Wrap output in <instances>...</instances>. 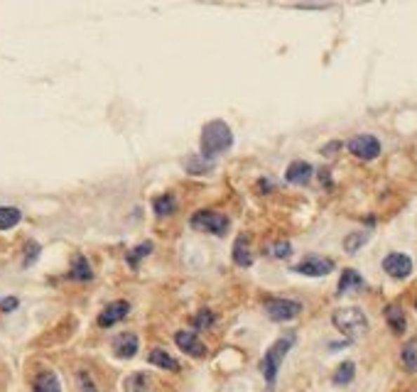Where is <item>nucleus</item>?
Wrapping results in <instances>:
<instances>
[{
    "label": "nucleus",
    "mask_w": 417,
    "mask_h": 392,
    "mask_svg": "<svg viewBox=\"0 0 417 392\" xmlns=\"http://www.w3.org/2000/svg\"><path fill=\"white\" fill-rule=\"evenodd\" d=\"M233 133L223 121H208L201 130V157L211 160V157L221 155V152L231 150Z\"/></svg>",
    "instance_id": "obj_1"
},
{
    "label": "nucleus",
    "mask_w": 417,
    "mask_h": 392,
    "mask_svg": "<svg viewBox=\"0 0 417 392\" xmlns=\"http://www.w3.org/2000/svg\"><path fill=\"white\" fill-rule=\"evenodd\" d=\"M334 326L351 341H359L369 334V316L359 309V306H344V309H336L331 316Z\"/></svg>",
    "instance_id": "obj_2"
},
{
    "label": "nucleus",
    "mask_w": 417,
    "mask_h": 392,
    "mask_svg": "<svg viewBox=\"0 0 417 392\" xmlns=\"http://www.w3.org/2000/svg\"><path fill=\"white\" fill-rule=\"evenodd\" d=\"M292 344H295V336H282V339H277L275 344L267 349L265 358H263L260 368H263V375H265V383L267 388H272L277 380V370H280L282 360H285V356L290 353Z\"/></svg>",
    "instance_id": "obj_3"
},
{
    "label": "nucleus",
    "mask_w": 417,
    "mask_h": 392,
    "mask_svg": "<svg viewBox=\"0 0 417 392\" xmlns=\"http://www.w3.org/2000/svg\"><path fill=\"white\" fill-rule=\"evenodd\" d=\"M190 223H192V228L211 233V236H226L228 226H231L228 216H223V213H218V211H197L194 216L190 218Z\"/></svg>",
    "instance_id": "obj_4"
},
{
    "label": "nucleus",
    "mask_w": 417,
    "mask_h": 392,
    "mask_svg": "<svg viewBox=\"0 0 417 392\" xmlns=\"http://www.w3.org/2000/svg\"><path fill=\"white\" fill-rule=\"evenodd\" d=\"M349 150L354 157H359V160H376V157L380 155V142L376 135H356L349 140Z\"/></svg>",
    "instance_id": "obj_5"
},
{
    "label": "nucleus",
    "mask_w": 417,
    "mask_h": 392,
    "mask_svg": "<svg viewBox=\"0 0 417 392\" xmlns=\"http://www.w3.org/2000/svg\"><path fill=\"white\" fill-rule=\"evenodd\" d=\"M265 311L272 321H292L302 314V304L295 299H270L265 302Z\"/></svg>",
    "instance_id": "obj_6"
},
{
    "label": "nucleus",
    "mask_w": 417,
    "mask_h": 392,
    "mask_svg": "<svg viewBox=\"0 0 417 392\" xmlns=\"http://www.w3.org/2000/svg\"><path fill=\"white\" fill-rule=\"evenodd\" d=\"M292 270L300 272V275H305V277H326L331 270H334V260H329V257H319V255H310V257H305L300 265L292 267Z\"/></svg>",
    "instance_id": "obj_7"
},
{
    "label": "nucleus",
    "mask_w": 417,
    "mask_h": 392,
    "mask_svg": "<svg viewBox=\"0 0 417 392\" xmlns=\"http://www.w3.org/2000/svg\"><path fill=\"white\" fill-rule=\"evenodd\" d=\"M383 270L395 280H405L413 272V260L405 252H390V255L383 257Z\"/></svg>",
    "instance_id": "obj_8"
},
{
    "label": "nucleus",
    "mask_w": 417,
    "mask_h": 392,
    "mask_svg": "<svg viewBox=\"0 0 417 392\" xmlns=\"http://www.w3.org/2000/svg\"><path fill=\"white\" fill-rule=\"evenodd\" d=\"M175 344L180 346V351H185L192 358H204L206 356V346L194 331H177L175 334Z\"/></svg>",
    "instance_id": "obj_9"
},
{
    "label": "nucleus",
    "mask_w": 417,
    "mask_h": 392,
    "mask_svg": "<svg viewBox=\"0 0 417 392\" xmlns=\"http://www.w3.org/2000/svg\"><path fill=\"white\" fill-rule=\"evenodd\" d=\"M128 311H131V304L128 302H113V304H108L106 309L98 314V326L101 329H108V326H116L118 321H123L128 316Z\"/></svg>",
    "instance_id": "obj_10"
},
{
    "label": "nucleus",
    "mask_w": 417,
    "mask_h": 392,
    "mask_svg": "<svg viewBox=\"0 0 417 392\" xmlns=\"http://www.w3.org/2000/svg\"><path fill=\"white\" fill-rule=\"evenodd\" d=\"M138 346H140L138 336L131 334V331H126V334H118L116 339H113V353H116L118 358L128 360L138 353Z\"/></svg>",
    "instance_id": "obj_11"
},
{
    "label": "nucleus",
    "mask_w": 417,
    "mask_h": 392,
    "mask_svg": "<svg viewBox=\"0 0 417 392\" xmlns=\"http://www.w3.org/2000/svg\"><path fill=\"white\" fill-rule=\"evenodd\" d=\"M312 175H315V170H312V165H310V162L295 160L290 167H287V172H285V180L290 182V184L302 187V184H307V182L312 180Z\"/></svg>",
    "instance_id": "obj_12"
},
{
    "label": "nucleus",
    "mask_w": 417,
    "mask_h": 392,
    "mask_svg": "<svg viewBox=\"0 0 417 392\" xmlns=\"http://www.w3.org/2000/svg\"><path fill=\"white\" fill-rule=\"evenodd\" d=\"M233 262L238 267H251L253 265V252L248 248V236H238L233 243Z\"/></svg>",
    "instance_id": "obj_13"
},
{
    "label": "nucleus",
    "mask_w": 417,
    "mask_h": 392,
    "mask_svg": "<svg viewBox=\"0 0 417 392\" xmlns=\"http://www.w3.org/2000/svg\"><path fill=\"white\" fill-rule=\"evenodd\" d=\"M32 390L34 392H62V385H59V378L54 370H42V373L34 378Z\"/></svg>",
    "instance_id": "obj_14"
},
{
    "label": "nucleus",
    "mask_w": 417,
    "mask_h": 392,
    "mask_svg": "<svg viewBox=\"0 0 417 392\" xmlns=\"http://www.w3.org/2000/svg\"><path fill=\"white\" fill-rule=\"evenodd\" d=\"M147 360H150L155 368H162V370H170V373H177L180 370V363H177L175 358H172L167 351H162V349H155L150 356H147Z\"/></svg>",
    "instance_id": "obj_15"
},
{
    "label": "nucleus",
    "mask_w": 417,
    "mask_h": 392,
    "mask_svg": "<svg viewBox=\"0 0 417 392\" xmlns=\"http://www.w3.org/2000/svg\"><path fill=\"white\" fill-rule=\"evenodd\" d=\"M364 277L359 275L356 270H344L341 272V280H339V295H346V292H356V290H364Z\"/></svg>",
    "instance_id": "obj_16"
},
{
    "label": "nucleus",
    "mask_w": 417,
    "mask_h": 392,
    "mask_svg": "<svg viewBox=\"0 0 417 392\" xmlns=\"http://www.w3.org/2000/svg\"><path fill=\"white\" fill-rule=\"evenodd\" d=\"M123 388H126V392H152V390H155V388H152V380H150V375H147V373L128 375Z\"/></svg>",
    "instance_id": "obj_17"
},
{
    "label": "nucleus",
    "mask_w": 417,
    "mask_h": 392,
    "mask_svg": "<svg viewBox=\"0 0 417 392\" xmlns=\"http://www.w3.org/2000/svg\"><path fill=\"white\" fill-rule=\"evenodd\" d=\"M69 277H72V280H79V282L93 280V270H91V265H88L86 257H84V255L74 257V265H72V272H69Z\"/></svg>",
    "instance_id": "obj_18"
},
{
    "label": "nucleus",
    "mask_w": 417,
    "mask_h": 392,
    "mask_svg": "<svg viewBox=\"0 0 417 392\" xmlns=\"http://www.w3.org/2000/svg\"><path fill=\"white\" fill-rule=\"evenodd\" d=\"M152 211L157 216H170V213L177 211V196L175 194H160L152 198Z\"/></svg>",
    "instance_id": "obj_19"
},
{
    "label": "nucleus",
    "mask_w": 417,
    "mask_h": 392,
    "mask_svg": "<svg viewBox=\"0 0 417 392\" xmlns=\"http://www.w3.org/2000/svg\"><path fill=\"white\" fill-rule=\"evenodd\" d=\"M385 321L395 334H403L405 331V311L398 304H388L385 306Z\"/></svg>",
    "instance_id": "obj_20"
},
{
    "label": "nucleus",
    "mask_w": 417,
    "mask_h": 392,
    "mask_svg": "<svg viewBox=\"0 0 417 392\" xmlns=\"http://www.w3.org/2000/svg\"><path fill=\"white\" fill-rule=\"evenodd\" d=\"M22 221V211L15 206H0V231H10Z\"/></svg>",
    "instance_id": "obj_21"
},
{
    "label": "nucleus",
    "mask_w": 417,
    "mask_h": 392,
    "mask_svg": "<svg viewBox=\"0 0 417 392\" xmlns=\"http://www.w3.org/2000/svg\"><path fill=\"white\" fill-rule=\"evenodd\" d=\"M354 375H356V365L351 363V360H346V363H341L339 368H336L334 383L336 385H349L351 380H354Z\"/></svg>",
    "instance_id": "obj_22"
},
{
    "label": "nucleus",
    "mask_w": 417,
    "mask_h": 392,
    "mask_svg": "<svg viewBox=\"0 0 417 392\" xmlns=\"http://www.w3.org/2000/svg\"><path fill=\"white\" fill-rule=\"evenodd\" d=\"M150 252H152V243H143V245L133 248V250L126 255L128 265H131V267H138V265H140L143 257H147V255H150Z\"/></svg>",
    "instance_id": "obj_23"
},
{
    "label": "nucleus",
    "mask_w": 417,
    "mask_h": 392,
    "mask_svg": "<svg viewBox=\"0 0 417 392\" xmlns=\"http://www.w3.org/2000/svg\"><path fill=\"white\" fill-rule=\"evenodd\" d=\"M403 365L410 373H417V341H410L403 349Z\"/></svg>",
    "instance_id": "obj_24"
},
{
    "label": "nucleus",
    "mask_w": 417,
    "mask_h": 392,
    "mask_svg": "<svg viewBox=\"0 0 417 392\" xmlns=\"http://www.w3.org/2000/svg\"><path fill=\"white\" fill-rule=\"evenodd\" d=\"M366 241H369V233H351V236H346V241H344V250L356 252L361 245H366Z\"/></svg>",
    "instance_id": "obj_25"
},
{
    "label": "nucleus",
    "mask_w": 417,
    "mask_h": 392,
    "mask_svg": "<svg viewBox=\"0 0 417 392\" xmlns=\"http://www.w3.org/2000/svg\"><path fill=\"white\" fill-rule=\"evenodd\" d=\"M77 388H79V392H98L91 373H86V370H79L77 373Z\"/></svg>",
    "instance_id": "obj_26"
},
{
    "label": "nucleus",
    "mask_w": 417,
    "mask_h": 392,
    "mask_svg": "<svg viewBox=\"0 0 417 392\" xmlns=\"http://www.w3.org/2000/svg\"><path fill=\"white\" fill-rule=\"evenodd\" d=\"M213 321H216V316H213V311H208V309H201V311H197V316H194V329H208V326H213Z\"/></svg>",
    "instance_id": "obj_27"
},
{
    "label": "nucleus",
    "mask_w": 417,
    "mask_h": 392,
    "mask_svg": "<svg viewBox=\"0 0 417 392\" xmlns=\"http://www.w3.org/2000/svg\"><path fill=\"white\" fill-rule=\"evenodd\" d=\"M39 257V245L34 241H27V245H25V260H22V265L25 267H29L34 260Z\"/></svg>",
    "instance_id": "obj_28"
},
{
    "label": "nucleus",
    "mask_w": 417,
    "mask_h": 392,
    "mask_svg": "<svg viewBox=\"0 0 417 392\" xmlns=\"http://www.w3.org/2000/svg\"><path fill=\"white\" fill-rule=\"evenodd\" d=\"M290 252H292V248L287 241H280V243H275V245H270V255L277 257V260H285Z\"/></svg>",
    "instance_id": "obj_29"
},
{
    "label": "nucleus",
    "mask_w": 417,
    "mask_h": 392,
    "mask_svg": "<svg viewBox=\"0 0 417 392\" xmlns=\"http://www.w3.org/2000/svg\"><path fill=\"white\" fill-rule=\"evenodd\" d=\"M18 297H5L3 302H0V311H3V314H10V311H15L18 309Z\"/></svg>",
    "instance_id": "obj_30"
},
{
    "label": "nucleus",
    "mask_w": 417,
    "mask_h": 392,
    "mask_svg": "<svg viewBox=\"0 0 417 392\" xmlns=\"http://www.w3.org/2000/svg\"><path fill=\"white\" fill-rule=\"evenodd\" d=\"M208 167H211L208 162H206V165H201L199 160H197V162H187V170H190V172H208Z\"/></svg>",
    "instance_id": "obj_31"
}]
</instances>
